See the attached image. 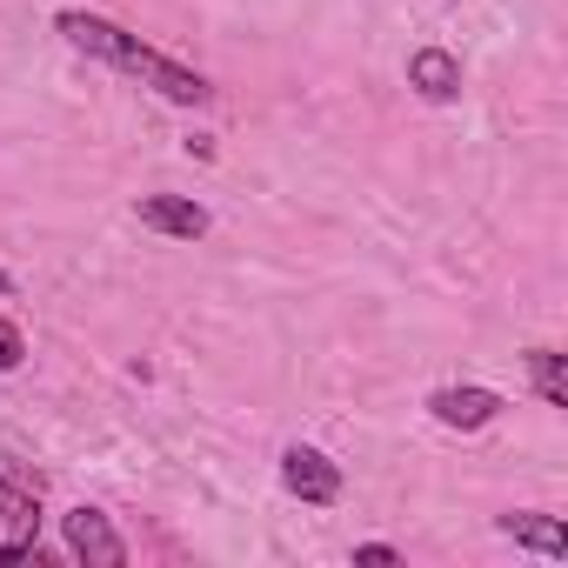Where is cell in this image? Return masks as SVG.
Wrapping results in <instances>:
<instances>
[{
    "instance_id": "6da1fadb",
    "label": "cell",
    "mask_w": 568,
    "mask_h": 568,
    "mask_svg": "<svg viewBox=\"0 0 568 568\" xmlns=\"http://www.w3.org/2000/svg\"><path fill=\"white\" fill-rule=\"evenodd\" d=\"M54 34H61L74 54H94V61H108L114 74H128V81L154 88V94H161V101H174V108H207V101H214V81H207V74L181 68L174 54L148 48L141 34H128V28H121V21H108V14L61 8V14H54Z\"/></svg>"
},
{
    "instance_id": "7a4b0ae2",
    "label": "cell",
    "mask_w": 568,
    "mask_h": 568,
    "mask_svg": "<svg viewBox=\"0 0 568 568\" xmlns=\"http://www.w3.org/2000/svg\"><path fill=\"white\" fill-rule=\"evenodd\" d=\"M281 488H288L295 501H308V508H335L342 501V462H328L322 448L295 442V448H281Z\"/></svg>"
},
{
    "instance_id": "3957f363",
    "label": "cell",
    "mask_w": 568,
    "mask_h": 568,
    "mask_svg": "<svg viewBox=\"0 0 568 568\" xmlns=\"http://www.w3.org/2000/svg\"><path fill=\"white\" fill-rule=\"evenodd\" d=\"M41 555V501L0 475V568Z\"/></svg>"
},
{
    "instance_id": "277c9868",
    "label": "cell",
    "mask_w": 568,
    "mask_h": 568,
    "mask_svg": "<svg viewBox=\"0 0 568 568\" xmlns=\"http://www.w3.org/2000/svg\"><path fill=\"white\" fill-rule=\"evenodd\" d=\"M61 535H68V548H74L88 568H121V561H128V541H121L114 521H108L101 508H88V501L61 515Z\"/></svg>"
},
{
    "instance_id": "5b68a950",
    "label": "cell",
    "mask_w": 568,
    "mask_h": 568,
    "mask_svg": "<svg viewBox=\"0 0 568 568\" xmlns=\"http://www.w3.org/2000/svg\"><path fill=\"white\" fill-rule=\"evenodd\" d=\"M428 415H435L442 428L475 435V428H488V422L501 415V395H495V388H481V382H448V388H435V395H428Z\"/></svg>"
},
{
    "instance_id": "8992f818",
    "label": "cell",
    "mask_w": 568,
    "mask_h": 568,
    "mask_svg": "<svg viewBox=\"0 0 568 568\" xmlns=\"http://www.w3.org/2000/svg\"><path fill=\"white\" fill-rule=\"evenodd\" d=\"M134 214H141V227H154L168 241H201L207 234V207L187 201V194H141Z\"/></svg>"
},
{
    "instance_id": "52a82bcc",
    "label": "cell",
    "mask_w": 568,
    "mask_h": 568,
    "mask_svg": "<svg viewBox=\"0 0 568 568\" xmlns=\"http://www.w3.org/2000/svg\"><path fill=\"white\" fill-rule=\"evenodd\" d=\"M408 88H415L422 101H455V94H462V61H455L448 48H415V54H408Z\"/></svg>"
},
{
    "instance_id": "ba28073f",
    "label": "cell",
    "mask_w": 568,
    "mask_h": 568,
    "mask_svg": "<svg viewBox=\"0 0 568 568\" xmlns=\"http://www.w3.org/2000/svg\"><path fill=\"white\" fill-rule=\"evenodd\" d=\"M495 528H501L508 541H521V548L548 555V561H561V555H568V528H561V515H541V508H515V515H501Z\"/></svg>"
},
{
    "instance_id": "9c48e42d",
    "label": "cell",
    "mask_w": 568,
    "mask_h": 568,
    "mask_svg": "<svg viewBox=\"0 0 568 568\" xmlns=\"http://www.w3.org/2000/svg\"><path fill=\"white\" fill-rule=\"evenodd\" d=\"M528 382H535V395L548 408H568V368H561L555 348H528Z\"/></svg>"
},
{
    "instance_id": "30bf717a",
    "label": "cell",
    "mask_w": 568,
    "mask_h": 568,
    "mask_svg": "<svg viewBox=\"0 0 568 568\" xmlns=\"http://www.w3.org/2000/svg\"><path fill=\"white\" fill-rule=\"evenodd\" d=\"M21 362H28V335H21L8 315H0V375H14Z\"/></svg>"
},
{
    "instance_id": "8fae6325",
    "label": "cell",
    "mask_w": 568,
    "mask_h": 568,
    "mask_svg": "<svg viewBox=\"0 0 568 568\" xmlns=\"http://www.w3.org/2000/svg\"><path fill=\"white\" fill-rule=\"evenodd\" d=\"M355 561H382V568H388V561H402V555H395L388 541H362V548H355Z\"/></svg>"
},
{
    "instance_id": "7c38bea8",
    "label": "cell",
    "mask_w": 568,
    "mask_h": 568,
    "mask_svg": "<svg viewBox=\"0 0 568 568\" xmlns=\"http://www.w3.org/2000/svg\"><path fill=\"white\" fill-rule=\"evenodd\" d=\"M0 295H14V274L8 267H0Z\"/></svg>"
}]
</instances>
